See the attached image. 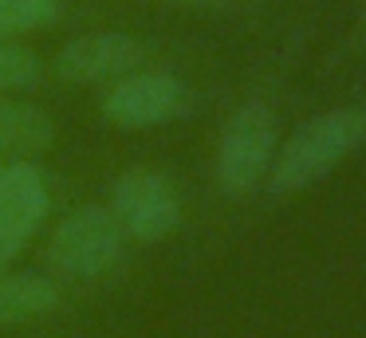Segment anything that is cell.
Returning <instances> with one entry per match:
<instances>
[{
	"instance_id": "6da1fadb",
	"label": "cell",
	"mask_w": 366,
	"mask_h": 338,
	"mask_svg": "<svg viewBox=\"0 0 366 338\" xmlns=\"http://www.w3.org/2000/svg\"><path fill=\"white\" fill-rule=\"evenodd\" d=\"M362 138H366V110L362 106H347V110H331V114L311 118L280 149L276 165H272V189L276 193L307 189L311 181L327 177Z\"/></svg>"
},
{
	"instance_id": "7a4b0ae2",
	"label": "cell",
	"mask_w": 366,
	"mask_h": 338,
	"mask_svg": "<svg viewBox=\"0 0 366 338\" xmlns=\"http://www.w3.org/2000/svg\"><path fill=\"white\" fill-rule=\"evenodd\" d=\"M127 232L107 204H83L67 212L48 240V264L64 279H95L122 259Z\"/></svg>"
},
{
	"instance_id": "3957f363",
	"label": "cell",
	"mask_w": 366,
	"mask_h": 338,
	"mask_svg": "<svg viewBox=\"0 0 366 338\" xmlns=\"http://www.w3.org/2000/svg\"><path fill=\"white\" fill-rule=\"evenodd\" d=\"M272 154H276V122L264 102H244L237 114L229 118L217 146V181L229 197L252 193L260 177L272 169Z\"/></svg>"
},
{
	"instance_id": "277c9868",
	"label": "cell",
	"mask_w": 366,
	"mask_h": 338,
	"mask_svg": "<svg viewBox=\"0 0 366 338\" xmlns=\"http://www.w3.org/2000/svg\"><path fill=\"white\" fill-rule=\"evenodd\" d=\"M185 110H189V86L169 71H130L114 79V86L103 99V114L122 130L174 122Z\"/></svg>"
},
{
	"instance_id": "5b68a950",
	"label": "cell",
	"mask_w": 366,
	"mask_h": 338,
	"mask_svg": "<svg viewBox=\"0 0 366 338\" xmlns=\"http://www.w3.org/2000/svg\"><path fill=\"white\" fill-rule=\"evenodd\" d=\"M111 212L119 217L122 232L134 240H166L182 220V201L177 189L154 169H127L114 181L111 193Z\"/></svg>"
},
{
	"instance_id": "8992f818",
	"label": "cell",
	"mask_w": 366,
	"mask_h": 338,
	"mask_svg": "<svg viewBox=\"0 0 366 338\" xmlns=\"http://www.w3.org/2000/svg\"><path fill=\"white\" fill-rule=\"evenodd\" d=\"M48 212V185L28 161L0 165V275L24 252Z\"/></svg>"
},
{
	"instance_id": "52a82bcc",
	"label": "cell",
	"mask_w": 366,
	"mask_h": 338,
	"mask_svg": "<svg viewBox=\"0 0 366 338\" xmlns=\"http://www.w3.org/2000/svg\"><path fill=\"white\" fill-rule=\"evenodd\" d=\"M146 63V47L127 31H91L56 55V75L64 83H107Z\"/></svg>"
},
{
	"instance_id": "ba28073f",
	"label": "cell",
	"mask_w": 366,
	"mask_h": 338,
	"mask_svg": "<svg viewBox=\"0 0 366 338\" xmlns=\"http://www.w3.org/2000/svg\"><path fill=\"white\" fill-rule=\"evenodd\" d=\"M59 307L56 279L40 272H12L0 275V327H20L36 322Z\"/></svg>"
},
{
	"instance_id": "9c48e42d",
	"label": "cell",
	"mask_w": 366,
	"mask_h": 338,
	"mask_svg": "<svg viewBox=\"0 0 366 338\" xmlns=\"http://www.w3.org/2000/svg\"><path fill=\"white\" fill-rule=\"evenodd\" d=\"M56 126L32 102L0 99V154H40L51 146Z\"/></svg>"
},
{
	"instance_id": "30bf717a",
	"label": "cell",
	"mask_w": 366,
	"mask_h": 338,
	"mask_svg": "<svg viewBox=\"0 0 366 338\" xmlns=\"http://www.w3.org/2000/svg\"><path fill=\"white\" fill-rule=\"evenodd\" d=\"M64 4L67 0H0V39L51 28L64 16Z\"/></svg>"
},
{
	"instance_id": "8fae6325",
	"label": "cell",
	"mask_w": 366,
	"mask_h": 338,
	"mask_svg": "<svg viewBox=\"0 0 366 338\" xmlns=\"http://www.w3.org/2000/svg\"><path fill=\"white\" fill-rule=\"evenodd\" d=\"M44 79V63L24 44L0 39V91H28Z\"/></svg>"
},
{
	"instance_id": "7c38bea8",
	"label": "cell",
	"mask_w": 366,
	"mask_h": 338,
	"mask_svg": "<svg viewBox=\"0 0 366 338\" xmlns=\"http://www.w3.org/2000/svg\"><path fill=\"white\" fill-rule=\"evenodd\" d=\"M182 4H217V0H182Z\"/></svg>"
}]
</instances>
